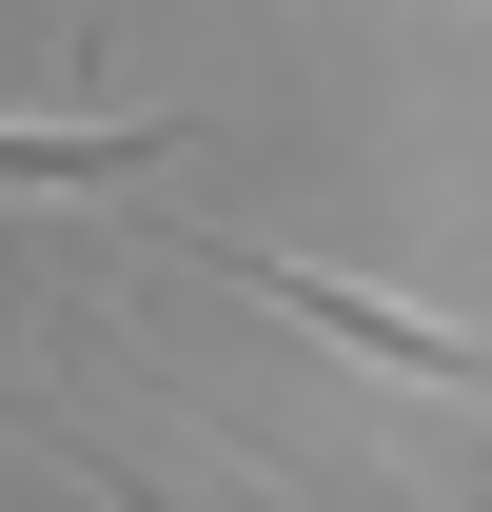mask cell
Instances as JSON below:
<instances>
[{
  "instance_id": "1",
  "label": "cell",
  "mask_w": 492,
  "mask_h": 512,
  "mask_svg": "<svg viewBox=\"0 0 492 512\" xmlns=\"http://www.w3.org/2000/svg\"><path fill=\"white\" fill-rule=\"evenodd\" d=\"M158 237H178L197 276H237V296H276V316H296V335H335V355H394V375H414V394H473V355H453V335H433V316H394V296H335L315 256H256V237H217V217H158Z\"/></svg>"
},
{
  "instance_id": "2",
  "label": "cell",
  "mask_w": 492,
  "mask_h": 512,
  "mask_svg": "<svg viewBox=\"0 0 492 512\" xmlns=\"http://www.w3.org/2000/svg\"><path fill=\"white\" fill-rule=\"evenodd\" d=\"M178 119H0V178L20 197H99V178H158Z\"/></svg>"
}]
</instances>
